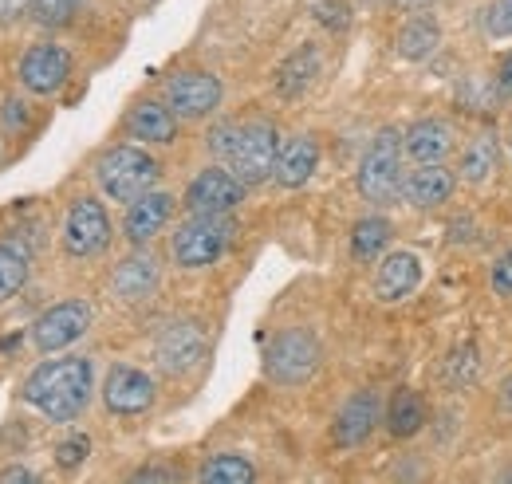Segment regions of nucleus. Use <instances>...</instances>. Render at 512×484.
I'll return each mask as SVG.
<instances>
[{
  "label": "nucleus",
  "instance_id": "obj_40",
  "mask_svg": "<svg viewBox=\"0 0 512 484\" xmlns=\"http://www.w3.org/2000/svg\"><path fill=\"white\" fill-rule=\"evenodd\" d=\"M497 91H501L505 99H512V52L501 60V67H497Z\"/></svg>",
  "mask_w": 512,
  "mask_h": 484
},
{
  "label": "nucleus",
  "instance_id": "obj_34",
  "mask_svg": "<svg viewBox=\"0 0 512 484\" xmlns=\"http://www.w3.org/2000/svg\"><path fill=\"white\" fill-rule=\"evenodd\" d=\"M316 20H320L327 32H347L351 8H347L343 0H320V4H316Z\"/></svg>",
  "mask_w": 512,
  "mask_h": 484
},
{
  "label": "nucleus",
  "instance_id": "obj_13",
  "mask_svg": "<svg viewBox=\"0 0 512 484\" xmlns=\"http://www.w3.org/2000/svg\"><path fill=\"white\" fill-rule=\"evenodd\" d=\"M245 201V185L233 178V170L225 166H209L186 185V209L190 213H209V217H225Z\"/></svg>",
  "mask_w": 512,
  "mask_h": 484
},
{
  "label": "nucleus",
  "instance_id": "obj_36",
  "mask_svg": "<svg viewBox=\"0 0 512 484\" xmlns=\"http://www.w3.org/2000/svg\"><path fill=\"white\" fill-rule=\"evenodd\" d=\"M0 122H4V130H12V134H24L28 126H32V115H28V103L24 99H4V107H0Z\"/></svg>",
  "mask_w": 512,
  "mask_h": 484
},
{
  "label": "nucleus",
  "instance_id": "obj_25",
  "mask_svg": "<svg viewBox=\"0 0 512 484\" xmlns=\"http://www.w3.org/2000/svg\"><path fill=\"white\" fill-rule=\"evenodd\" d=\"M422 425H426V402H422V394L410 390V386H402V390L390 398V406H386V429H390L398 441H410Z\"/></svg>",
  "mask_w": 512,
  "mask_h": 484
},
{
  "label": "nucleus",
  "instance_id": "obj_20",
  "mask_svg": "<svg viewBox=\"0 0 512 484\" xmlns=\"http://www.w3.org/2000/svg\"><path fill=\"white\" fill-rule=\"evenodd\" d=\"M316 166H320V142H316V134H296V138L280 142L272 178H276L280 189H300V185L312 182Z\"/></svg>",
  "mask_w": 512,
  "mask_h": 484
},
{
  "label": "nucleus",
  "instance_id": "obj_41",
  "mask_svg": "<svg viewBox=\"0 0 512 484\" xmlns=\"http://www.w3.org/2000/svg\"><path fill=\"white\" fill-rule=\"evenodd\" d=\"M394 8H402V12H422V8H430V4H438V0H390Z\"/></svg>",
  "mask_w": 512,
  "mask_h": 484
},
{
  "label": "nucleus",
  "instance_id": "obj_8",
  "mask_svg": "<svg viewBox=\"0 0 512 484\" xmlns=\"http://www.w3.org/2000/svg\"><path fill=\"white\" fill-rule=\"evenodd\" d=\"M225 99V87L213 71H201V67H186V71H174L166 79V91H162V103L186 122L209 119Z\"/></svg>",
  "mask_w": 512,
  "mask_h": 484
},
{
  "label": "nucleus",
  "instance_id": "obj_21",
  "mask_svg": "<svg viewBox=\"0 0 512 484\" xmlns=\"http://www.w3.org/2000/svg\"><path fill=\"white\" fill-rule=\"evenodd\" d=\"M158 280H162L158 260L138 248V252H130V256H123V260L115 264V272H111V292L123 303H142L154 296Z\"/></svg>",
  "mask_w": 512,
  "mask_h": 484
},
{
  "label": "nucleus",
  "instance_id": "obj_43",
  "mask_svg": "<svg viewBox=\"0 0 512 484\" xmlns=\"http://www.w3.org/2000/svg\"><path fill=\"white\" fill-rule=\"evenodd\" d=\"M501 402H505V410L512 414V378L505 382V394H501Z\"/></svg>",
  "mask_w": 512,
  "mask_h": 484
},
{
  "label": "nucleus",
  "instance_id": "obj_2",
  "mask_svg": "<svg viewBox=\"0 0 512 484\" xmlns=\"http://www.w3.org/2000/svg\"><path fill=\"white\" fill-rule=\"evenodd\" d=\"M402 166H406L402 134H398L394 126L375 130V138L367 142V150H363V158H359V170H355V189H359V197H363L367 205H375V209L394 205V201L402 197V182H406Z\"/></svg>",
  "mask_w": 512,
  "mask_h": 484
},
{
  "label": "nucleus",
  "instance_id": "obj_26",
  "mask_svg": "<svg viewBox=\"0 0 512 484\" xmlns=\"http://www.w3.org/2000/svg\"><path fill=\"white\" fill-rule=\"evenodd\" d=\"M390 237H394L390 221H386L383 213H371V217L355 221V229H351V256L359 264H371V260H379L390 248Z\"/></svg>",
  "mask_w": 512,
  "mask_h": 484
},
{
  "label": "nucleus",
  "instance_id": "obj_37",
  "mask_svg": "<svg viewBox=\"0 0 512 484\" xmlns=\"http://www.w3.org/2000/svg\"><path fill=\"white\" fill-rule=\"evenodd\" d=\"M489 288L501 296V300H512V248L505 256H497L493 272H489Z\"/></svg>",
  "mask_w": 512,
  "mask_h": 484
},
{
  "label": "nucleus",
  "instance_id": "obj_31",
  "mask_svg": "<svg viewBox=\"0 0 512 484\" xmlns=\"http://www.w3.org/2000/svg\"><path fill=\"white\" fill-rule=\"evenodd\" d=\"M123 484H186V477L170 461H150V465H138Z\"/></svg>",
  "mask_w": 512,
  "mask_h": 484
},
{
  "label": "nucleus",
  "instance_id": "obj_10",
  "mask_svg": "<svg viewBox=\"0 0 512 484\" xmlns=\"http://www.w3.org/2000/svg\"><path fill=\"white\" fill-rule=\"evenodd\" d=\"M154 398H158V386L138 366L119 363L111 366L107 378H103V406L115 418H138V414H146L154 406Z\"/></svg>",
  "mask_w": 512,
  "mask_h": 484
},
{
  "label": "nucleus",
  "instance_id": "obj_23",
  "mask_svg": "<svg viewBox=\"0 0 512 484\" xmlns=\"http://www.w3.org/2000/svg\"><path fill=\"white\" fill-rule=\"evenodd\" d=\"M438 44H442V24L434 16H410L394 36V52L410 63L430 60L438 52Z\"/></svg>",
  "mask_w": 512,
  "mask_h": 484
},
{
  "label": "nucleus",
  "instance_id": "obj_22",
  "mask_svg": "<svg viewBox=\"0 0 512 484\" xmlns=\"http://www.w3.org/2000/svg\"><path fill=\"white\" fill-rule=\"evenodd\" d=\"M501 162V138L497 130H477L465 146H461V162H457V182L465 185H489Z\"/></svg>",
  "mask_w": 512,
  "mask_h": 484
},
{
  "label": "nucleus",
  "instance_id": "obj_33",
  "mask_svg": "<svg viewBox=\"0 0 512 484\" xmlns=\"http://www.w3.org/2000/svg\"><path fill=\"white\" fill-rule=\"evenodd\" d=\"M87 453H91V437L87 433H71L56 445V465L60 469H79L87 461Z\"/></svg>",
  "mask_w": 512,
  "mask_h": 484
},
{
  "label": "nucleus",
  "instance_id": "obj_14",
  "mask_svg": "<svg viewBox=\"0 0 512 484\" xmlns=\"http://www.w3.org/2000/svg\"><path fill=\"white\" fill-rule=\"evenodd\" d=\"M174 209H178V201H174V193H166V189H150V193L134 197L127 205V217H123V237H127L134 248L150 244L170 221H174Z\"/></svg>",
  "mask_w": 512,
  "mask_h": 484
},
{
  "label": "nucleus",
  "instance_id": "obj_17",
  "mask_svg": "<svg viewBox=\"0 0 512 484\" xmlns=\"http://www.w3.org/2000/svg\"><path fill=\"white\" fill-rule=\"evenodd\" d=\"M123 134L138 146H170L178 138V115L162 99H138L123 119Z\"/></svg>",
  "mask_w": 512,
  "mask_h": 484
},
{
  "label": "nucleus",
  "instance_id": "obj_1",
  "mask_svg": "<svg viewBox=\"0 0 512 484\" xmlns=\"http://www.w3.org/2000/svg\"><path fill=\"white\" fill-rule=\"evenodd\" d=\"M91 390H95V370H91V363L79 359V355H64V359L40 363L28 374L24 402L36 414H44L48 422L67 425L87 410Z\"/></svg>",
  "mask_w": 512,
  "mask_h": 484
},
{
  "label": "nucleus",
  "instance_id": "obj_19",
  "mask_svg": "<svg viewBox=\"0 0 512 484\" xmlns=\"http://www.w3.org/2000/svg\"><path fill=\"white\" fill-rule=\"evenodd\" d=\"M422 288V260L410 248H394L390 256H383L379 272H375V296L383 303H398L406 296H414Z\"/></svg>",
  "mask_w": 512,
  "mask_h": 484
},
{
  "label": "nucleus",
  "instance_id": "obj_12",
  "mask_svg": "<svg viewBox=\"0 0 512 484\" xmlns=\"http://www.w3.org/2000/svg\"><path fill=\"white\" fill-rule=\"evenodd\" d=\"M383 418H386V410H383L379 390H355V394L339 406V414H335L331 441H335L339 449H359V445L371 441L375 425L383 422Z\"/></svg>",
  "mask_w": 512,
  "mask_h": 484
},
{
  "label": "nucleus",
  "instance_id": "obj_24",
  "mask_svg": "<svg viewBox=\"0 0 512 484\" xmlns=\"http://www.w3.org/2000/svg\"><path fill=\"white\" fill-rule=\"evenodd\" d=\"M320 48L316 44H304V48H296L288 60L280 63V71H276V91L284 95V99H300L312 83H316V75H320Z\"/></svg>",
  "mask_w": 512,
  "mask_h": 484
},
{
  "label": "nucleus",
  "instance_id": "obj_18",
  "mask_svg": "<svg viewBox=\"0 0 512 484\" xmlns=\"http://www.w3.org/2000/svg\"><path fill=\"white\" fill-rule=\"evenodd\" d=\"M402 146H406V158L414 166H442L457 146V134L446 119L430 115V119H418L402 134Z\"/></svg>",
  "mask_w": 512,
  "mask_h": 484
},
{
  "label": "nucleus",
  "instance_id": "obj_35",
  "mask_svg": "<svg viewBox=\"0 0 512 484\" xmlns=\"http://www.w3.org/2000/svg\"><path fill=\"white\" fill-rule=\"evenodd\" d=\"M237 130H241V122H217V126L209 130V154H213L217 162L229 158V150H233V142H237Z\"/></svg>",
  "mask_w": 512,
  "mask_h": 484
},
{
  "label": "nucleus",
  "instance_id": "obj_29",
  "mask_svg": "<svg viewBox=\"0 0 512 484\" xmlns=\"http://www.w3.org/2000/svg\"><path fill=\"white\" fill-rule=\"evenodd\" d=\"M477 370H481V359H477V351L469 343L453 347L446 355V363H442V386L446 390H461V386H469L477 378Z\"/></svg>",
  "mask_w": 512,
  "mask_h": 484
},
{
  "label": "nucleus",
  "instance_id": "obj_27",
  "mask_svg": "<svg viewBox=\"0 0 512 484\" xmlns=\"http://www.w3.org/2000/svg\"><path fill=\"white\" fill-rule=\"evenodd\" d=\"M28 268H32L28 244L16 241V237H4L0 241V303L12 300L28 284Z\"/></svg>",
  "mask_w": 512,
  "mask_h": 484
},
{
  "label": "nucleus",
  "instance_id": "obj_39",
  "mask_svg": "<svg viewBox=\"0 0 512 484\" xmlns=\"http://www.w3.org/2000/svg\"><path fill=\"white\" fill-rule=\"evenodd\" d=\"M0 484H44L32 469H24V465H4L0 469Z\"/></svg>",
  "mask_w": 512,
  "mask_h": 484
},
{
  "label": "nucleus",
  "instance_id": "obj_9",
  "mask_svg": "<svg viewBox=\"0 0 512 484\" xmlns=\"http://www.w3.org/2000/svg\"><path fill=\"white\" fill-rule=\"evenodd\" d=\"M91 327V303L87 300H60L52 303L36 323H32V347L36 351H64L71 343H79Z\"/></svg>",
  "mask_w": 512,
  "mask_h": 484
},
{
  "label": "nucleus",
  "instance_id": "obj_3",
  "mask_svg": "<svg viewBox=\"0 0 512 484\" xmlns=\"http://www.w3.org/2000/svg\"><path fill=\"white\" fill-rule=\"evenodd\" d=\"M158 178H162V162L146 146H138V142L111 146L95 162V182H99V189L111 201H123V205H130L142 193H150L158 185Z\"/></svg>",
  "mask_w": 512,
  "mask_h": 484
},
{
  "label": "nucleus",
  "instance_id": "obj_16",
  "mask_svg": "<svg viewBox=\"0 0 512 484\" xmlns=\"http://www.w3.org/2000/svg\"><path fill=\"white\" fill-rule=\"evenodd\" d=\"M457 193V170L449 166H414L402 182V201L418 213H434L453 201Z\"/></svg>",
  "mask_w": 512,
  "mask_h": 484
},
{
  "label": "nucleus",
  "instance_id": "obj_4",
  "mask_svg": "<svg viewBox=\"0 0 512 484\" xmlns=\"http://www.w3.org/2000/svg\"><path fill=\"white\" fill-rule=\"evenodd\" d=\"M233 237H237V225H233L229 213L225 217L190 213L170 237V256H174L178 268H209L229 252Z\"/></svg>",
  "mask_w": 512,
  "mask_h": 484
},
{
  "label": "nucleus",
  "instance_id": "obj_38",
  "mask_svg": "<svg viewBox=\"0 0 512 484\" xmlns=\"http://www.w3.org/2000/svg\"><path fill=\"white\" fill-rule=\"evenodd\" d=\"M32 4L36 0H0V24H16L20 16L32 12Z\"/></svg>",
  "mask_w": 512,
  "mask_h": 484
},
{
  "label": "nucleus",
  "instance_id": "obj_30",
  "mask_svg": "<svg viewBox=\"0 0 512 484\" xmlns=\"http://www.w3.org/2000/svg\"><path fill=\"white\" fill-rule=\"evenodd\" d=\"M79 4L83 0H36L32 4V20L40 28H64V24H71V16L79 12Z\"/></svg>",
  "mask_w": 512,
  "mask_h": 484
},
{
  "label": "nucleus",
  "instance_id": "obj_15",
  "mask_svg": "<svg viewBox=\"0 0 512 484\" xmlns=\"http://www.w3.org/2000/svg\"><path fill=\"white\" fill-rule=\"evenodd\" d=\"M201 355H205V327L197 319L170 323L158 335V347H154V359L166 374H186V370L201 363Z\"/></svg>",
  "mask_w": 512,
  "mask_h": 484
},
{
  "label": "nucleus",
  "instance_id": "obj_11",
  "mask_svg": "<svg viewBox=\"0 0 512 484\" xmlns=\"http://www.w3.org/2000/svg\"><path fill=\"white\" fill-rule=\"evenodd\" d=\"M20 83L28 95H40V99H52L56 91H64V83L71 79V52L60 48V44H32L24 56H20V67H16Z\"/></svg>",
  "mask_w": 512,
  "mask_h": 484
},
{
  "label": "nucleus",
  "instance_id": "obj_42",
  "mask_svg": "<svg viewBox=\"0 0 512 484\" xmlns=\"http://www.w3.org/2000/svg\"><path fill=\"white\" fill-rule=\"evenodd\" d=\"M493 484H512V461H505V465L493 473Z\"/></svg>",
  "mask_w": 512,
  "mask_h": 484
},
{
  "label": "nucleus",
  "instance_id": "obj_6",
  "mask_svg": "<svg viewBox=\"0 0 512 484\" xmlns=\"http://www.w3.org/2000/svg\"><path fill=\"white\" fill-rule=\"evenodd\" d=\"M276 154H280V134L268 119L256 122H241L237 130V142L225 158V170H233V178L253 189V185H264L276 170Z\"/></svg>",
  "mask_w": 512,
  "mask_h": 484
},
{
  "label": "nucleus",
  "instance_id": "obj_5",
  "mask_svg": "<svg viewBox=\"0 0 512 484\" xmlns=\"http://www.w3.org/2000/svg\"><path fill=\"white\" fill-rule=\"evenodd\" d=\"M320 339L308 327H284L264 347V374L276 386H304L320 370Z\"/></svg>",
  "mask_w": 512,
  "mask_h": 484
},
{
  "label": "nucleus",
  "instance_id": "obj_44",
  "mask_svg": "<svg viewBox=\"0 0 512 484\" xmlns=\"http://www.w3.org/2000/svg\"><path fill=\"white\" fill-rule=\"evenodd\" d=\"M509 154H512V146H509Z\"/></svg>",
  "mask_w": 512,
  "mask_h": 484
},
{
  "label": "nucleus",
  "instance_id": "obj_28",
  "mask_svg": "<svg viewBox=\"0 0 512 484\" xmlns=\"http://www.w3.org/2000/svg\"><path fill=\"white\" fill-rule=\"evenodd\" d=\"M197 484H256V469L241 453H217L197 469Z\"/></svg>",
  "mask_w": 512,
  "mask_h": 484
},
{
  "label": "nucleus",
  "instance_id": "obj_32",
  "mask_svg": "<svg viewBox=\"0 0 512 484\" xmlns=\"http://www.w3.org/2000/svg\"><path fill=\"white\" fill-rule=\"evenodd\" d=\"M485 36L489 40H512V0H493L485 8Z\"/></svg>",
  "mask_w": 512,
  "mask_h": 484
},
{
  "label": "nucleus",
  "instance_id": "obj_7",
  "mask_svg": "<svg viewBox=\"0 0 512 484\" xmlns=\"http://www.w3.org/2000/svg\"><path fill=\"white\" fill-rule=\"evenodd\" d=\"M111 213L99 197L83 193L67 205V217H64V252L75 256V260H91V256H103L111 248Z\"/></svg>",
  "mask_w": 512,
  "mask_h": 484
}]
</instances>
